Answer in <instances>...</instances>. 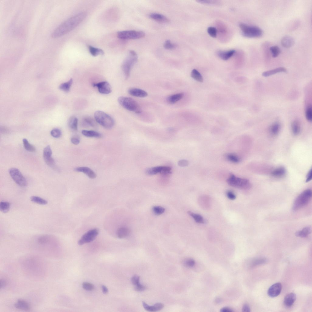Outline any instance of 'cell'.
<instances>
[{
    "label": "cell",
    "instance_id": "cell-13",
    "mask_svg": "<svg viewBox=\"0 0 312 312\" xmlns=\"http://www.w3.org/2000/svg\"><path fill=\"white\" fill-rule=\"evenodd\" d=\"M92 85L94 87H97L99 92L102 94H108L111 93L112 91L111 86L107 82L93 83Z\"/></svg>",
    "mask_w": 312,
    "mask_h": 312
},
{
    "label": "cell",
    "instance_id": "cell-41",
    "mask_svg": "<svg viewBox=\"0 0 312 312\" xmlns=\"http://www.w3.org/2000/svg\"><path fill=\"white\" fill-rule=\"evenodd\" d=\"M152 211L156 215H160L164 212L165 209L161 207L155 206L153 207Z\"/></svg>",
    "mask_w": 312,
    "mask_h": 312
},
{
    "label": "cell",
    "instance_id": "cell-7",
    "mask_svg": "<svg viewBox=\"0 0 312 312\" xmlns=\"http://www.w3.org/2000/svg\"><path fill=\"white\" fill-rule=\"evenodd\" d=\"M227 182L230 186L241 189H248L251 188V186L248 180L239 178L233 175L227 179Z\"/></svg>",
    "mask_w": 312,
    "mask_h": 312
},
{
    "label": "cell",
    "instance_id": "cell-43",
    "mask_svg": "<svg viewBox=\"0 0 312 312\" xmlns=\"http://www.w3.org/2000/svg\"><path fill=\"white\" fill-rule=\"evenodd\" d=\"M183 264L184 266L188 267H193L195 264V261L192 259H186L183 261Z\"/></svg>",
    "mask_w": 312,
    "mask_h": 312
},
{
    "label": "cell",
    "instance_id": "cell-5",
    "mask_svg": "<svg viewBox=\"0 0 312 312\" xmlns=\"http://www.w3.org/2000/svg\"><path fill=\"white\" fill-rule=\"evenodd\" d=\"M118 101L120 105L126 110L136 114L142 112L141 107L133 99L126 97H119Z\"/></svg>",
    "mask_w": 312,
    "mask_h": 312
},
{
    "label": "cell",
    "instance_id": "cell-51",
    "mask_svg": "<svg viewBox=\"0 0 312 312\" xmlns=\"http://www.w3.org/2000/svg\"><path fill=\"white\" fill-rule=\"evenodd\" d=\"M146 289L145 286L139 284V285L135 286V290L136 291L139 292H142L144 291Z\"/></svg>",
    "mask_w": 312,
    "mask_h": 312
},
{
    "label": "cell",
    "instance_id": "cell-58",
    "mask_svg": "<svg viewBox=\"0 0 312 312\" xmlns=\"http://www.w3.org/2000/svg\"><path fill=\"white\" fill-rule=\"evenodd\" d=\"M220 311L221 312H230L233 311L231 309L228 308H224L221 309Z\"/></svg>",
    "mask_w": 312,
    "mask_h": 312
},
{
    "label": "cell",
    "instance_id": "cell-8",
    "mask_svg": "<svg viewBox=\"0 0 312 312\" xmlns=\"http://www.w3.org/2000/svg\"><path fill=\"white\" fill-rule=\"evenodd\" d=\"M145 33L142 31L128 30L120 31L117 33L118 38L122 40L135 39L143 38Z\"/></svg>",
    "mask_w": 312,
    "mask_h": 312
},
{
    "label": "cell",
    "instance_id": "cell-9",
    "mask_svg": "<svg viewBox=\"0 0 312 312\" xmlns=\"http://www.w3.org/2000/svg\"><path fill=\"white\" fill-rule=\"evenodd\" d=\"M9 173L12 179L17 184L22 187L27 186L26 180L18 169L11 168L9 170Z\"/></svg>",
    "mask_w": 312,
    "mask_h": 312
},
{
    "label": "cell",
    "instance_id": "cell-54",
    "mask_svg": "<svg viewBox=\"0 0 312 312\" xmlns=\"http://www.w3.org/2000/svg\"><path fill=\"white\" fill-rule=\"evenodd\" d=\"M189 164V162L185 160H181L178 162V165L181 167H185L188 166Z\"/></svg>",
    "mask_w": 312,
    "mask_h": 312
},
{
    "label": "cell",
    "instance_id": "cell-34",
    "mask_svg": "<svg viewBox=\"0 0 312 312\" xmlns=\"http://www.w3.org/2000/svg\"><path fill=\"white\" fill-rule=\"evenodd\" d=\"M191 76L194 79L198 82H203V78L201 74L196 69H194L192 71Z\"/></svg>",
    "mask_w": 312,
    "mask_h": 312
},
{
    "label": "cell",
    "instance_id": "cell-47",
    "mask_svg": "<svg viewBox=\"0 0 312 312\" xmlns=\"http://www.w3.org/2000/svg\"><path fill=\"white\" fill-rule=\"evenodd\" d=\"M51 134L53 137L58 138L61 137L62 135V132L59 129H54L51 131Z\"/></svg>",
    "mask_w": 312,
    "mask_h": 312
},
{
    "label": "cell",
    "instance_id": "cell-20",
    "mask_svg": "<svg viewBox=\"0 0 312 312\" xmlns=\"http://www.w3.org/2000/svg\"><path fill=\"white\" fill-rule=\"evenodd\" d=\"M281 42L284 47L288 48L291 47L293 45L294 43V41L292 37L288 36H287L282 38Z\"/></svg>",
    "mask_w": 312,
    "mask_h": 312
},
{
    "label": "cell",
    "instance_id": "cell-15",
    "mask_svg": "<svg viewBox=\"0 0 312 312\" xmlns=\"http://www.w3.org/2000/svg\"><path fill=\"white\" fill-rule=\"evenodd\" d=\"M128 92L132 96L140 98L147 97L148 95L147 93L145 91L136 88H130L128 91Z\"/></svg>",
    "mask_w": 312,
    "mask_h": 312
},
{
    "label": "cell",
    "instance_id": "cell-56",
    "mask_svg": "<svg viewBox=\"0 0 312 312\" xmlns=\"http://www.w3.org/2000/svg\"><path fill=\"white\" fill-rule=\"evenodd\" d=\"M7 282L6 280L4 279H1V288H2L4 287L7 285Z\"/></svg>",
    "mask_w": 312,
    "mask_h": 312
},
{
    "label": "cell",
    "instance_id": "cell-6",
    "mask_svg": "<svg viewBox=\"0 0 312 312\" xmlns=\"http://www.w3.org/2000/svg\"><path fill=\"white\" fill-rule=\"evenodd\" d=\"M94 117L97 122L106 129H111L114 125V121L110 115L101 111H96Z\"/></svg>",
    "mask_w": 312,
    "mask_h": 312
},
{
    "label": "cell",
    "instance_id": "cell-1",
    "mask_svg": "<svg viewBox=\"0 0 312 312\" xmlns=\"http://www.w3.org/2000/svg\"><path fill=\"white\" fill-rule=\"evenodd\" d=\"M87 13L82 12L70 18L61 24L53 32L51 36L57 38L65 35L79 25L86 18Z\"/></svg>",
    "mask_w": 312,
    "mask_h": 312
},
{
    "label": "cell",
    "instance_id": "cell-52",
    "mask_svg": "<svg viewBox=\"0 0 312 312\" xmlns=\"http://www.w3.org/2000/svg\"><path fill=\"white\" fill-rule=\"evenodd\" d=\"M71 141L73 144L77 145L80 143V140L79 138L77 136H74L71 138Z\"/></svg>",
    "mask_w": 312,
    "mask_h": 312
},
{
    "label": "cell",
    "instance_id": "cell-30",
    "mask_svg": "<svg viewBox=\"0 0 312 312\" xmlns=\"http://www.w3.org/2000/svg\"><path fill=\"white\" fill-rule=\"evenodd\" d=\"M78 120L75 117H71L69 120L68 125L69 128L74 131H76L77 129Z\"/></svg>",
    "mask_w": 312,
    "mask_h": 312
},
{
    "label": "cell",
    "instance_id": "cell-44",
    "mask_svg": "<svg viewBox=\"0 0 312 312\" xmlns=\"http://www.w3.org/2000/svg\"><path fill=\"white\" fill-rule=\"evenodd\" d=\"M85 126L90 127H94L95 123L93 120L90 117H86L83 120Z\"/></svg>",
    "mask_w": 312,
    "mask_h": 312
},
{
    "label": "cell",
    "instance_id": "cell-19",
    "mask_svg": "<svg viewBox=\"0 0 312 312\" xmlns=\"http://www.w3.org/2000/svg\"><path fill=\"white\" fill-rule=\"evenodd\" d=\"M149 17L151 19L162 23H168L169 20L165 16L157 13H152L149 15Z\"/></svg>",
    "mask_w": 312,
    "mask_h": 312
},
{
    "label": "cell",
    "instance_id": "cell-46",
    "mask_svg": "<svg viewBox=\"0 0 312 312\" xmlns=\"http://www.w3.org/2000/svg\"><path fill=\"white\" fill-rule=\"evenodd\" d=\"M305 116L307 120L309 122H311L312 119V108L311 106L307 108Z\"/></svg>",
    "mask_w": 312,
    "mask_h": 312
},
{
    "label": "cell",
    "instance_id": "cell-27",
    "mask_svg": "<svg viewBox=\"0 0 312 312\" xmlns=\"http://www.w3.org/2000/svg\"><path fill=\"white\" fill-rule=\"evenodd\" d=\"M82 133L84 136L88 137L100 138L102 137L100 133L94 131L84 130L82 131Z\"/></svg>",
    "mask_w": 312,
    "mask_h": 312
},
{
    "label": "cell",
    "instance_id": "cell-50",
    "mask_svg": "<svg viewBox=\"0 0 312 312\" xmlns=\"http://www.w3.org/2000/svg\"><path fill=\"white\" fill-rule=\"evenodd\" d=\"M140 279V277L137 276H134L131 278V282L135 286L140 284L139 282Z\"/></svg>",
    "mask_w": 312,
    "mask_h": 312
},
{
    "label": "cell",
    "instance_id": "cell-40",
    "mask_svg": "<svg viewBox=\"0 0 312 312\" xmlns=\"http://www.w3.org/2000/svg\"><path fill=\"white\" fill-rule=\"evenodd\" d=\"M270 50L271 52L272 56L273 58L277 57L280 53L279 48L277 46H273L271 47Z\"/></svg>",
    "mask_w": 312,
    "mask_h": 312
},
{
    "label": "cell",
    "instance_id": "cell-59",
    "mask_svg": "<svg viewBox=\"0 0 312 312\" xmlns=\"http://www.w3.org/2000/svg\"><path fill=\"white\" fill-rule=\"evenodd\" d=\"M102 288L103 292L104 294H106L108 293V290L107 288L104 285H103L102 287Z\"/></svg>",
    "mask_w": 312,
    "mask_h": 312
},
{
    "label": "cell",
    "instance_id": "cell-37",
    "mask_svg": "<svg viewBox=\"0 0 312 312\" xmlns=\"http://www.w3.org/2000/svg\"><path fill=\"white\" fill-rule=\"evenodd\" d=\"M226 158L228 160L233 163H237L240 161V159L238 156L234 154L230 153L227 154Z\"/></svg>",
    "mask_w": 312,
    "mask_h": 312
},
{
    "label": "cell",
    "instance_id": "cell-57",
    "mask_svg": "<svg viewBox=\"0 0 312 312\" xmlns=\"http://www.w3.org/2000/svg\"><path fill=\"white\" fill-rule=\"evenodd\" d=\"M312 179V170L311 169L307 175L306 182H308L311 180Z\"/></svg>",
    "mask_w": 312,
    "mask_h": 312
},
{
    "label": "cell",
    "instance_id": "cell-49",
    "mask_svg": "<svg viewBox=\"0 0 312 312\" xmlns=\"http://www.w3.org/2000/svg\"><path fill=\"white\" fill-rule=\"evenodd\" d=\"M83 288L85 290L91 291L94 289L95 287L93 284L87 282H84L82 284Z\"/></svg>",
    "mask_w": 312,
    "mask_h": 312
},
{
    "label": "cell",
    "instance_id": "cell-32",
    "mask_svg": "<svg viewBox=\"0 0 312 312\" xmlns=\"http://www.w3.org/2000/svg\"><path fill=\"white\" fill-rule=\"evenodd\" d=\"M188 214L193 218L195 222L200 224H205L206 221L201 215L194 213L191 211H189Z\"/></svg>",
    "mask_w": 312,
    "mask_h": 312
},
{
    "label": "cell",
    "instance_id": "cell-12",
    "mask_svg": "<svg viewBox=\"0 0 312 312\" xmlns=\"http://www.w3.org/2000/svg\"><path fill=\"white\" fill-rule=\"evenodd\" d=\"M52 150L50 146H46L44 149L43 152L44 160L46 163L51 166H53L55 164V161L52 157Z\"/></svg>",
    "mask_w": 312,
    "mask_h": 312
},
{
    "label": "cell",
    "instance_id": "cell-25",
    "mask_svg": "<svg viewBox=\"0 0 312 312\" xmlns=\"http://www.w3.org/2000/svg\"><path fill=\"white\" fill-rule=\"evenodd\" d=\"M184 96L183 93H182L176 94L169 97L167 99V101L170 104H175L181 100Z\"/></svg>",
    "mask_w": 312,
    "mask_h": 312
},
{
    "label": "cell",
    "instance_id": "cell-42",
    "mask_svg": "<svg viewBox=\"0 0 312 312\" xmlns=\"http://www.w3.org/2000/svg\"><path fill=\"white\" fill-rule=\"evenodd\" d=\"M164 46V48L168 50H173L176 48L177 45L172 42L170 40H167L165 42Z\"/></svg>",
    "mask_w": 312,
    "mask_h": 312
},
{
    "label": "cell",
    "instance_id": "cell-24",
    "mask_svg": "<svg viewBox=\"0 0 312 312\" xmlns=\"http://www.w3.org/2000/svg\"><path fill=\"white\" fill-rule=\"evenodd\" d=\"M16 308L19 309L28 310L30 309V306L29 304L26 301L23 300H19L14 305Z\"/></svg>",
    "mask_w": 312,
    "mask_h": 312
},
{
    "label": "cell",
    "instance_id": "cell-48",
    "mask_svg": "<svg viewBox=\"0 0 312 312\" xmlns=\"http://www.w3.org/2000/svg\"><path fill=\"white\" fill-rule=\"evenodd\" d=\"M207 32L211 37L213 38H215L216 37L217 30L215 27H208Z\"/></svg>",
    "mask_w": 312,
    "mask_h": 312
},
{
    "label": "cell",
    "instance_id": "cell-21",
    "mask_svg": "<svg viewBox=\"0 0 312 312\" xmlns=\"http://www.w3.org/2000/svg\"><path fill=\"white\" fill-rule=\"evenodd\" d=\"M235 53L234 50L228 51H219L217 53V56L224 60H227L231 57Z\"/></svg>",
    "mask_w": 312,
    "mask_h": 312
},
{
    "label": "cell",
    "instance_id": "cell-35",
    "mask_svg": "<svg viewBox=\"0 0 312 312\" xmlns=\"http://www.w3.org/2000/svg\"><path fill=\"white\" fill-rule=\"evenodd\" d=\"M73 83L72 79H70L68 82L61 84L59 86V88L61 90L67 92L69 91Z\"/></svg>",
    "mask_w": 312,
    "mask_h": 312
},
{
    "label": "cell",
    "instance_id": "cell-23",
    "mask_svg": "<svg viewBox=\"0 0 312 312\" xmlns=\"http://www.w3.org/2000/svg\"><path fill=\"white\" fill-rule=\"evenodd\" d=\"M130 230L126 227L119 228L117 232V235L119 238H123L128 236L130 233Z\"/></svg>",
    "mask_w": 312,
    "mask_h": 312
},
{
    "label": "cell",
    "instance_id": "cell-14",
    "mask_svg": "<svg viewBox=\"0 0 312 312\" xmlns=\"http://www.w3.org/2000/svg\"><path fill=\"white\" fill-rule=\"evenodd\" d=\"M282 289L281 284L279 283L275 284L269 289L267 292L268 294L270 297H276L279 295Z\"/></svg>",
    "mask_w": 312,
    "mask_h": 312
},
{
    "label": "cell",
    "instance_id": "cell-33",
    "mask_svg": "<svg viewBox=\"0 0 312 312\" xmlns=\"http://www.w3.org/2000/svg\"><path fill=\"white\" fill-rule=\"evenodd\" d=\"M30 201L35 203L41 205H44L48 204V201L40 197L32 196L30 198Z\"/></svg>",
    "mask_w": 312,
    "mask_h": 312
},
{
    "label": "cell",
    "instance_id": "cell-4",
    "mask_svg": "<svg viewBox=\"0 0 312 312\" xmlns=\"http://www.w3.org/2000/svg\"><path fill=\"white\" fill-rule=\"evenodd\" d=\"M312 196V192L310 189L306 190L296 198L293 203L292 209L296 211L306 206L310 201Z\"/></svg>",
    "mask_w": 312,
    "mask_h": 312
},
{
    "label": "cell",
    "instance_id": "cell-11",
    "mask_svg": "<svg viewBox=\"0 0 312 312\" xmlns=\"http://www.w3.org/2000/svg\"><path fill=\"white\" fill-rule=\"evenodd\" d=\"M171 169L169 167L160 166L149 168L146 169V173L148 175H153L158 174L168 175L171 173Z\"/></svg>",
    "mask_w": 312,
    "mask_h": 312
},
{
    "label": "cell",
    "instance_id": "cell-28",
    "mask_svg": "<svg viewBox=\"0 0 312 312\" xmlns=\"http://www.w3.org/2000/svg\"><path fill=\"white\" fill-rule=\"evenodd\" d=\"M286 170L283 167H279L274 170L272 172V175L275 177L280 178L285 176Z\"/></svg>",
    "mask_w": 312,
    "mask_h": 312
},
{
    "label": "cell",
    "instance_id": "cell-17",
    "mask_svg": "<svg viewBox=\"0 0 312 312\" xmlns=\"http://www.w3.org/2000/svg\"><path fill=\"white\" fill-rule=\"evenodd\" d=\"M143 306L146 311L151 312H155L159 311L163 308L164 305L160 303L155 304L153 306H149L145 302H143Z\"/></svg>",
    "mask_w": 312,
    "mask_h": 312
},
{
    "label": "cell",
    "instance_id": "cell-10",
    "mask_svg": "<svg viewBox=\"0 0 312 312\" xmlns=\"http://www.w3.org/2000/svg\"><path fill=\"white\" fill-rule=\"evenodd\" d=\"M99 234V230L96 229L91 230L85 233L78 242L80 245L90 243L96 238Z\"/></svg>",
    "mask_w": 312,
    "mask_h": 312
},
{
    "label": "cell",
    "instance_id": "cell-53",
    "mask_svg": "<svg viewBox=\"0 0 312 312\" xmlns=\"http://www.w3.org/2000/svg\"><path fill=\"white\" fill-rule=\"evenodd\" d=\"M226 194L227 197L230 200H234L236 198L235 195L231 191H227Z\"/></svg>",
    "mask_w": 312,
    "mask_h": 312
},
{
    "label": "cell",
    "instance_id": "cell-39",
    "mask_svg": "<svg viewBox=\"0 0 312 312\" xmlns=\"http://www.w3.org/2000/svg\"><path fill=\"white\" fill-rule=\"evenodd\" d=\"M24 146L25 149L27 151L31 152H33L35 151L36 148L34 146L30 144L26 138L23 140Z\"/></svg>",
    "mask_w": 312,
    "mask_h": 312
},
{
    "label": "cell",
    "instance_id": "cell-45",
    "mask_svg": "<svg viewBox=\"0 0 312 312\" xmlns=\"http://www.w3.org/2000/svg\"><path fill=\"white\" fill-rule=\"evenodd\" d=\"M49 236L48 235H43L39 238L38 240V242L41 244H45L49 242Z\"/></svg>",
    "mask_w": 312,
    "mask_h": 312
},
{
    "label": "cell",
    "instance_id": "cell-31",
    "mask_svg": "<svg viewBox=\"0 0 312 312\" xmlns=\"http://www.w3.org/2000/svg\"><path fill=\"white\" fill-rule=\"evenodd\" d=\"M291 129L293 133L295 135L298 134L301 131V126L299 121L295 120L291 124Z\"/></svg>",
    "mask_w": 312,
    "mask_h": 312
},
{
    "label": "cell",
    "instance_id": "cell-22",
    "mask_svg": "<svg viewBox=\"0 0 312 312\" xmlns=\"http://www.w3.org/2000/svg\"><path fill=\"white\" fill-rule=\"evenodd\" d=\"M287 71V70L286 68L284 67H279L265 71L262 73V75L264 77H267L278 73L286 72Z\"/></svg>",
    "mask_w": 312,
    "mask_h": 312
},
{
    "label": "cell",
    "instance_id": "cell-36",
    "mask_svg": "<svg viewBox=\"0 0 312 312\" xmlns=\"http://www.w3.org/2000/svg\"><path fill=\"white\" fill-rule=\"evenodd\" d=\"M280 129V124L279 123L276 122L273 123L271 126L270 131L272 135H276L279 133Z\"/></svg>",
    "mask_w": 312,
    "mask_h": 312
},
{
    "label": "cell",
    "instance_id": "cell-18",
    "mask_svg": "<svg viewBox=\"0 0 312 312\" xmlns=\"http://www.w3.org/2000/svg\"><path fill=\"white\" fill-rule=\"evenodd\" d=\"M296 295L293 293H291L287 295L284 300V305L287 308L291 307L296 299Z\"/></svg>",
    "mask_w": 312,
    "mask_h": 312
},
{
    "label": "cell",
    "instance_id": "cell-29",
    "mask_svg": "<svg viewBox=\"0 0 312 312\" xmlns=\"http://www.w3.org/2000/svg\"><path fill=\"white\" fill-rule=\"evenodd\" d=\"M88 47L91 54L94 56H96L98 55H103L104 53L102 50L90 45H88Z\"/></svg>",
    "mask_w": 312,
    "mask_h": 312
},
{
    "label": "cell",
    "instance_id": "cell-26",
    "mask_svg": "<svg viewBox=\"0 0 312 312\" xmlns=\"http://www.w3.org/2000/svg\"><path fill=\"white\" fill-rule=\"evenodd\" d=\"M311 228L310 227H308L304 228L300 231L296 232L295 234L296 236L302 238L307 237L311 233Z\"/></svg>",
    "mask_w": 312,
    "mask_h": 312
},
{
    "label": "cell",
    "instance_id": "cell-2",
    "mask_svg": "<svg viewBox=\"0 0 312 312\" xmlns=\"http://www.w3.org/2000/svg\"><path fill=\"white\" fill-rule=\"evenodd\" d=\"M137 60L138 56L136 53L134 51H130L122 65V69L126 79H129L131 69L136 63Z\"/></svg>",
    "mask_w": 312,
    "mask_h": 312
},
{
    "label": "cell",
    "instance_id": "cell-55",
    "mask_svg": "<svg viewBox=\"0 0 312 312\" xmlns=\"http://www.w3.org/2000/svg\"><path fill=\"white\" fill-rule=\"evenodd\" d=\"M242 310L243 312H249L250 311V308L247 305L245 304L243 305Z\"/></svg>",
    "mask_w": 312,
    "mask_h": 312
},
{
    "label": "cell",
    "instance_id": "cell-3",
    "mask_svg": "<svg viewBox=\"0 0 312 312\" xmlns=\"http://www.w3.org/2000/svg\"><path fill=\"white\" fill-rule=\"evenodd\" d=\"M239 27L242 34L244 37L250 38H257L261 37L263 34L262 30L258 27L249 25L241 23Z\"/></svg>",
    "mask_w": 312,
    "mask_h": 312
},
{
    "label": "cell",
    "instance_id": "cell-38",
    "mask_svg": "<svg viewBox=\"0 0 312 312\" xmlns=\"http://www.w3.org/2000/svg\"><path fill=\"white\" fill-rule=\"evenodd\" d=\"M10 204L7 201H1L0 203V210L4 213L8 212L10 208Z\"/></svg>",
    "mask_w": 312,
    "mask_h": 312
},
{
    "label": "cell",
    "instance_id": "cell-16",
    "mask_svg": "<svg viewBox=\"0 0 312 312\" xmlns=\"http://www.w3.org/2000/svg\"><path fill=\"white\" fill-rule=\"evenodd\" d=\"M75 170L78 172L84 173L90 178L94 179L97 177L95 173L90 168L86 167H81L75 168Z\"/></svg>",
    "mask_w": 312,
    "mask_h": 312
}]
</instances>
